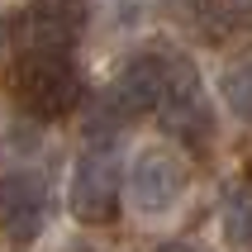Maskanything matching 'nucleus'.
I'll return each mask as SVG.
<instances>
[{"label": "nucleus", "instance_id": "1", "mask_svg": "<svg viewBox=\"0 0 252 252\" xmlns=\"http://www.w3.org/2000/svg\"><path fill=\"white\" fill-rule=\"evenodd\" d=\"M10 91L24 114L62 119V114H71L81 105V71L67 62V53H33V48H24V57L10 71Z\"/></svg>", "mask_w": 252, "mask_h": 252}, {"label": "nucleus", "instance_id": "2", "mask_svg": "<svg viewBox=\"0 0 252 252\" xmlns=\"http://www.w3.org/2000/svg\"><path fill=\"white\" fill-rule=\"evenodd\" d=\"M162 133L176 143H186L190 153H210L214 143V105L205 95V81L190 57H167V91L157 105Z\"/></svg>", "mask_w": 252, "mask_h": 252}, {"label": "nucleus", "instance_id": "3", "mask_svg": "<svg viewBox=\"0 0 252 252\" xmlns=\"http://www.w3.org/2000/svg\"><path fill=\"white\" fill-rule=\"evenodd\" d=\"M162 91H167V57H133L110 81V91L95 100V114H91L86 133H91V138H95V133L105 138L114 128L153 114L157 105H162Z\"/></svg>", "mask_w": 252, "mask_h": 252}, {"label": "nucleus", "instance_id": "4", "mask_svg": "<svg viewBox=\"0 0 252 252\" xmlns=\"http://www.w3.org/2000/svg\"><path fill=\"white\" fill-rule=\"evenodd\" d=\"M190 186V167L171 148H148V153L133 157V171H128V200L133 210L148 214V219H162V214L176 210V200L186 195Z\"/></svg>", "mask_w": 252, "mask_h": 252}, {"label": "nucleus", "instance_id": "5", "mask_svg": "<svg viewBox=\"0 0 252 252\" xmlns=\"http://www.w3.org/2000/svg\"><path fill=\"white\" fill-rule=\"evenodd\" d=\"M119 162L110 153H81L67 181V210L81 224H114L119 219Z\"/></svg>", "mask_w": 252, "mask_h": 252}, {"label": "nucleus", "instance_id": "6", "mask_svg": "<svg viewBox=\"0 0 252 252\" xmlns=\"http://www.w3.org/2000/svg\"><path fill=\"white\" fill-rule=\"evenodd\" d=\"M43 224H48V181L38 171H5L0 176V233L14 248H29L43 233Z\"/></svg>", "mask_w": 252, "mask_h": 252}, {"label": "nucleus", "instance_id": "7", "mask_svg": "<svg viewBox=\"0 0 252 252\" xmlns=\"http://www.w3.org/2000/svg\"><path fill=\"white\" fill-rule=\"evenodd\" d=\"M86 29V0H33L19 19V38L33 53H67Z\"/></svg>", "mask_w": 252, "mask_h": 252}, {"label": "nucleus", "instance_id": "8", "mask_svg": "<svg viewBox=\"0 0 252 252\" xmlns=\"http://www.w3.org/2000/svg\"><path fill=\"white\" fill-rule=\"evenodd\" d=\"M219 219H224V238L228 248L238 252H252V186H233L224 195V210H219Z\"/></svg>", "mask_w": 252, "mask_h": 252}, {"label": "nucleus", "instance_id": "9", "mask_svg": "<svg viewBox=\"0 0 252 252\" xmlns=\"http://www.w3.org/2000/svg\"><path fill=\"white\" fill-rule=\"evenodd\" d=\"M219 95H224V105L238 114L243 124H252V53L228 62V71L219 76Z\"/></svg>", "mask_w": 252, "mask_h": 252}, {"label": "nucleus", "instance_id": "10", "mask_svg": "<svg viewBox=\"0 0 252 252\" xmlns=\"http://www.w3.org/2000/svg\"><path fill=\"white\" fill-rule=\"evenodd\" d=\"M238 19H243V24H252V0H238Z\"/></svg>", "mask_w": 252, "mask_h": 252}, {"label": "nucleus", "instance_id": "11", "mask_svg": "<svg viewBox=\"0 0 252 252\" xmlns=\"http://www.w3.org/2000/svg\"><path fill=\"white\" fill-rule=\"evenodd\" d=\"M157 252H190V248H186V243H162Z\"/></svg>", "mask_w": 252, "mask_h": 252}, {"label": "nucleus", "instance_id": "12", "mask_svg": "<svg viewBox=\"0 0 252 252\" xmlns=\"http://www.w3.org/2000/svg\"><path fill=\"white\" fill-rule=\"evenodd\" d=\"M0 48H5V24H0Z\"/></svg>", "mask_w": 252, "mask_h": 252}]
</instances>
